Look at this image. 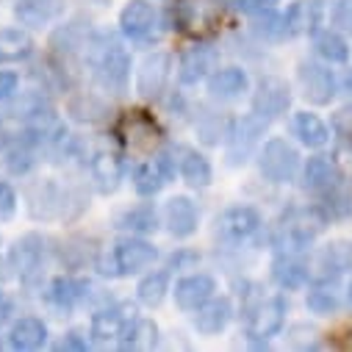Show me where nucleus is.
Returning <instances> with one entry per match:
<instances>
[{
	"mask_svg": "<svg viewBox=\"0 0 352 352\" xmlns=\"http://www.w3.org/2000/svg\"><path fill=\"white\" fill-rule=\"evenodd\" d=\"M9 263L23 280H31L34 275H39L45 267V239L36 233L20 236L9 250Z\"/></svg>",
	"mask_w": 352,
	"mask_h": 352,
	"instance_id": "9d476101",
	"label": "nucleus"
},
{
	"mask_svg": "<svg viewBox=\"0 0 352 352\" xmlns=\"http://www.w3.org/2000/svg\"><path fill=\"white\" fill-rule=\"evenodd\" d=\"M45 341H47V324L36 316H23L9 330V344L23 352L39 349V346H45Z\"/></svg>",
	"mask_w": 352,
	"mask_h": 352,
	"instance_id": "5701e85b",
	"label": "nucleus"
},
{
	"mask_svg": "<svg viewBox=\"0 0 352 352\" xmlns=\"http://www.w3.org/2000/svg\"><path fill=\"white\" fill-rule=\"evenodd\" d=\"M92 181L100 195H114L122 184V161L114 153H98L92 158Z\"/></svg>",
	"mask_w": 352,
	"mask_h": 352,
	"instance_id": "b1692460",
	"label": "nucleus"
},
{
	"mask_svg": "<svg viewBox=\"0 0 352 352\" xmlns=\"http://www.w3.org/2000/svg\"><path fill=\"white\" fill-rule=\"evenodd\" d=\"M272 280L286 292H300L311 280V267L297 252H280L272 261Z\"/></svg>",
	"mask_w": 352,
	"mask_h": 352,
	"instance_id": "4468645a",
	"label": "nucleus"
},
{
	"mask_svg": "<svg viewBox=\"0 0 352 352\" xmlns=\"http://www.w3.org/2000/svg\"><path fill=\"white\" fill-rule=\"evenodd\" d=\"M166 292H169V275H166V272H150V275H144V278L139 280V286H136V297H139V302L147 305V308L161 305L164 297H166Z\"/></svg>",
	"mask_w": 352,
	"mask_h": 352,
	"instance_id": "c9c22d12",
	"label": "nucleus"
},
{
	"mask_svg": "<svg viewBox=\"0 0 352 352\" xmlns=\"http://www.w3.org/2000/svg\"><path fill=\"white\" fill-rule=\"evenodd\" d=\"M258 169L272 184H292L300 172V153L286 139H270L258 153Z\"/></svg>",
	"mask_w": 352,
	"mask_h": 352,
	"instance_id": "7ed1b4c3",
	"label": "nucleus"
},
{
	"mask_svg": "<svg viewBox=\"0 0 352 352\" xmlns=\"http://www.w3.org/2000/svg\"><path fill=\"white\" fill-rule=\"evenodd\" d=\"M3 153H6V169L12 175H28L36 164V150L25 142H17L14 147H6Z\"/></svg>",
	"mask_w": 352,
	"mask_h": 352,
	"instance_id": "e433bc0d",
	"label": "nucleus"
},
{
	"mask_svg": "<svg viewBox=\"0 0 352 352\" xmlns=\"http://www.w3.org/2000/svg\"><path fill=\"white\" fill-rule=\"evenodd\" d=\"M286 300L283 297H270L255 305V311L250 314V322H247V333L250 338L255 341H267L272 336H278L286 324Z\"/></svg>",
	"mask_w": 352,
	"mask_h": 352,
	"instance_id": "1a4fd4ad",
	"label": "nucleus"
},
{
	"mask_svg": "<svg viewBox=\"0 0 352 352\" xmlns=\"http://www.w3.org/2000/svg\"><path fill=\"white\" fill-rule=\"evenodd\" d=\"M305 305H308V311L316 314V316H330V314H336V311L341 308V297H338L336 286H333L327 278H322L314 289H308Z\"/></svg>",
	"mask_w": 352,
	"mask_h": 352,
	"instance_id": "7c9ffc66",
	"label": "nucleus"
},
{
	"mask_svg": "<svg viewBox=\"0 0 352 352\" xmlns=\"http://www.w3.org/2000/svg\"><path fill=\"white\" fill-rule=\"evenodd\" d=\"M9 275H12V263H9V258L0 255V280H6Z\"/></svg>",
	"mask_w": 352,
	"mask_h": 352,
	"instance_id": "a18cd8bd",
	"label": "nucleus"
},
{
	"mask_svg": "<svg viewBox=\"0 0 352 352\" xmlns=\"http://www.w3.org/2000/svg\"><path fill=\"white\" fill-rule=\"evenodd\" d=\"M161 217H164L166 230H169L175 239H189V236L197 230V222H200L197 206H195L189 197H184V195L166 200Z\"/></svg>",
	"mask_w": 352,
	"mask_h": 352,
	"instance_id": "9b49d317",
	"label": "nucleus"
},
{
	"mask_svg": "<svg viewBox=\"0 0 352 352\" xmlns=\"http://www.w3.org/2000/svg\"><path fill=\"white\" fill-rule=\"evenodd\" d=\"M34 53V39L25 28H0V64H17Z\"/></svg>",
	"mask_w": 352,
	"mask_h": 352,
	"instance_id": "393cba45",
	"label": "nucleus"
},
{
	"mask_svg": "<svg viewBox=\"0 0 352 352\" xmlns=\"http://www.w3.org/2000/svg\"><path fill=\"white\" fill-rule=\"evenodd\" d=\"M6 305H9V302H6V292L0 289V311H6Z\"/></svg>",
	"mask_w": 352,
	"mask_h": 352,
	"instance_id": "09e8293b",
	"label": "nucleus"
},
{
	"mask_svg": "<svg viewBox=\"0 0 352 352\" xmlns=\"http://www.w3.org/2000/svg\"><path fill=\"white\" fill-rule=\"evenodd\" d=\"M346 92L352 95V72H349V78H346Z\"/></svg>",
	"mask_w": 352,
	"mask_h": 352,
	"instance_id": "3c124183",
	"label": "nucleus"
},
{
	"mask_svg": "<svg viewBox=\"0 0 352 352\" xmlns=\"http://www.w3.org/2000/svg\"><path fill=\"white\" fill-rule=\"evenodd\" d=\"M169 69H172V58L166 53H150L136 72V92L144 98H155L161 95V89L169 80Z\"/></svg>",
	"mask_w": 352,
	"mask_h": 352,
	"instance_id": "f8f14e48",
	"label": "nucleus"
},
{
	"mask_svg": "<svg viewBox=\"0 0 352 352\" xmlns=\"http://www.w3.org/2000/svg\"><path fill=\"white\" fill-rule=\"evenodd\" d=\"M17 214V192L0 181V222H6Z\"/></svg>",
	"mask_w": 352,
	"mask_h": 352,
	"instance_id": "a19ab883",
	"label": "nucleus"
},
{
	"mask_svg": "<svg viewBox=\"0 0 352 352\" xmlns=\"http://www.w3.org/2000/svg\"><path fill=\"white\" fill-rule=\"evenodd\" d=\"M338 181H341V172H338V164L333 158L314 155L305 161V166H302V186L305 189L327 195V192L338 189Z\"/></svg>",
	"mask_w": 352,
	"mask_h": 352,
	"instance_id": "f3484780",
	"label": "nucleus"
},
{
	"mask_svg": "<svg viewBox=\"0 0 352 352\" xmlns=\"http://www.w3.org/2000/svg\"><path fill=\"white\" fill-rule=\"evenodd\" d=\"M214 64H217V53L214 50H208V47H192L178 61V78L186 86H197L200 80H206L211 75Z\"/></svg>",
	"mask_w": 352,
	"mask_h": 352,
	"instance_id": "412c9836",
	"label": "nucleus"
},
{
	"mask_svg": "<svg viewBox=\"0 0 352 352\" xmlns=\"http://www.w3.org/2000/svg\"><path fill=\"white\" fill-rule=\"evenodd\" d=\"M222 9H241V0H217Z\"/></svg>",
	"mask_w": 352,
	"mask_h": 352,
	"instance_id": "de8ad7c7",
	"label": "nucleus"
},
{
	"mask_svg": "<svg viewBox=\"0 0 352 352\" xmlns=\"http://www.w3.org/2000/svg\"><path fill=\"white\" fill-rule=\"evenodd\" d=\"M252 31H255L258 36H263V39H283V36H289L286 20H283V14H278L275 9H272V12H263V14H255Z\"/></svg>",
	"mask_w": 352,
	"mask_h": 352,
	"instance_id": "4c0bfd02",
	"label": "nucleus"
},
{
	"mask_svg": "<svg viewBox=\"0 0 352 352\" xmlns=\"http://www.w3.org/2000/svg\"><path fill=\"white\" fill-rule=\"evenodd\" d=\"M131 181H133L136 195H142V197H153V195H158V192L164 189V184H166L164 172H161V166H158L155 161H144V164H139V166L133 169V175H131Z\"/></svg>",
	"mask_w": 352,
	"mask_h": 352,
	"instance_id": "72a5a7b5",
	"label": "nucleus"
},
{
	"mask_svg": "<svg viewBox=\"0 0 352 352\" xmlns=\"http://www.w3.org/2000/svg\"><path fill=\"white\" fill-rule=\"evenodd\" d=\"M250 89V78L241 67H225L208 75V95L214 100H239Z\"/></svg>",
	"mask_w": 352,
	"mask_h": 352,
	"instance_id": "a211bd4d",
	"label": "nucleus"
},
{
	"mask_svg": "<svg viewBox=\"0 0 352 352\" xmlns=\"http://www.w3.org/2000/svg\"><path fill=\"white\" fill-rule=\"evenodd\" d=\"M324 230V217L319 208H292L283 214L278 228V247L283 252H302L314 244V239Z\"/></svg>",
	"mask_w": 352,
	"mask_h": 352,
	"instance_id": "f03ea898",
	"label": "nucleus"
},
{
	"mask_svg": "<svg viewBox=\"0 0 352 352\" xmlns=\"http://www.w3.org/2000/svg\"><path fill=\"white\" fill-rule=\"evenodd\" d=\"M6 147H9V131H6L3 120H0V153H3Z\"/></svg>",
	"mask_w": 352,
	"mask_h": 352,
	"instance_id": "49530a36",
	"label": "nucleus"
},
{
	"mask_svg": "<svg viewBox=\"0 0 352 352\" xmlns=\"http://www.w3.org/2000/svg\"><path fill=\"white\" fill-rule=\"evenodd\" d=\"M278 3H280V0H241V12H247V14L255 17V14L278 9Z\"/></svg>",
	"mask_w": 352,
	"mask_h": 352,
	"instance_id": "37998d69",
	"label": "nucleus"
},
{
	"mask_svg": "<svg viewBox=\"0 0 352 352\" xmlns=\"http://www.w3.org/2000/svg\"><path fill=\"white\" fill-rule=\"evenodd\" d=\"M263 128H267V120H261L258 114H247L233 125V131L228 133V150H225L230 166H241L250 161V155L255 153L263 136Z\"/></svg>",
	"mask_w": 352,
	"mask_h": 352,
	"instance_id": "39448f33",
	"label": "nucleus"
},
{
	"mask_svg": "<svg viewBox=\"0 0 352 352\" xmlns=\"http://www.w3.org/2000/svg\"><path fill=\"white\" fill-rule=\"evenodd\" d=\"M292 106V92H289V83L275 78V75H267L261 78L258 89L252 95V114H258L261 120H278L289 111Z\"/></svg>",
	"mask_w": 352,
	"mask_h": 352,
	"instance_id": "0eeeda50",
	"label": "nucleus"
},
{
	"mask_svg": "<svg viewBox=\"0 0 352 352\" xmlns=\"http://www.w3.org/2000/svg\"><path fill=\"white\" fill-rule=\"evenodd\" d=\"M181 178L195 186V189H206L214 178V169L208 164V158L197 150H184V158H181Z\"/></svg>",
	"mask_w": 352,
	"mask_h": 352,
	"instance_id": "cd10ccee",
	"label": "nucleus"
},
{
	"mask_svg": "<svg viewBox=\"0 0 352 352\" xmlns=\"http://www.w3.org/2000/svg\"><path fill=\"white\" fill-rule=\"evenodd\" d=\"M20 89V78L17 72H9V69H0V103H6L17 95Z\"/></svg>",
	"mask_w": 352,
	"mask_h": 352,
	"instance_id": "79ce46f5",
	"label": "nucleus"
},
{
	"mask_svg": "<svg viewBox=\"0 0 352 352\" xmlns=\"http://www.w3.org/2000/svg\"><path fill=\"white\" fill-rule=\"evenodd\" d=\"M6 114L14 120H23V122H31L42 114H50V106L42 98V92H23L20 98L14 95L12 100H6Z\"/></svg>",
	"mask_w": 352,
	"mask_h": 352,
	"instance_id": "c756f323",
	"label": "nucleus"
},
{
	"mask_svg": "<svg viewBox=\"0 0 352 352\" xmlns=\"http://www.w3.org/2000/svg\"><path fill=\"white\" fill-rule=\"evenodd\" d=\"M56 349H86V341H83L78 333H69V336H64V338L56 344Z\"/></svg>",
	"mask_w": 352,
	"mask_h": 352,
	"instance_id": "c03bdc74",
	"label": "nucleus"
},
{
	"mask_svg": "<svg viewBox=\"0 0 352 352\" xmlns=\"http://www.w3.org/2000/svg\"><path fill=\"white\" fill-rule=\"evenodd\" d=\"M214 294H217V280L211 275H203V272L186 275L175 283V302H178V308H184V311H197Z\"/></svg>",
	"mask_w": 352,
	"mask_h": 352,
	"instance_id": "ddd939ff",
	"label": "nucleus"
},
{
	"mask_svg": "<svg viewBox=\"0 0 352 352\" xmlns=\"http://www.w3.org/2000/svg\"><path fill=\"white\" fill-rule=\"evenodd\" d=\"M117 222H120L122 230H131V233H139V236L155 233L158 230V211L153 206H133V208L122 211Z\"/></svg>",
	"mask_w": 352,
	"mask_h": 352,
	"instance_id": "2f4dec72",
	"label": "nucleus"
},
{
	"mask_svg": "<svg viewBox=\"0 0 352 352\" xmlns=\"http://www.w3.org/2000/svg\"><path fill=\"white\" fill-rule=\"evenodd\" d=\"M86 56H89L92 67H95V78L103 89L109 92H122L131 78V56L128 50L120 45L117 36L111 34H98L86 42Z\"/></svg>",
	"mask_w": 352,
	"mask_h": 352,
	"instance_id": "f257e3e1",
	"label": "nucleus"
},
{
	"mask_svg": "<svg viewBox=\"0 0 352 352\" xmlns=\"http://www.w3.org/2000/svg\"><path fill=\"white\" fill-rule=\"evenodd\" d=\"M263 228L261 214L252 206H230L217 217V239L228 247H241L247 241H252Z\"/></svg>",
	"mask_w": 352,
	"mask_h": 352,
	"instance_id": "20e7f679",
	"label": "nucleus"
},
{
	"mask_svg": "<svg viewBox=\"0 0 352 352\" xmlns=\"http://www.w3.org/2000/svg\"><path fill=\"white\" fill-rule=\"evenodd\" d=\"M155 20H158L155 6L147 3V0H131V3L120 12V28H122V34L128 39H139V42L153 34Z\"/></svg>",
	"mask_w": 352,
	"mask_h": 352,
	"instance_id": "dca6fc26",
	"label": "nucleus"
},
{
	"mask_svg": "<svg viewBox=\"0 0 352 352\" xmlns=\"http://www.w3.org/2000/svg\"><path fill=\"white\" fill-rule=\"evenodd\" d=\"M53 47L56 50H64V53H69V50H78V47H86V34L78 28V23H69V25H61L56 34H53Z\"/></svg>",
	"mask_w": 352,
	"mask_h": 352,
	"instance_id": "58836bf2",
	"label": "nucleus"
},
{
	"mask_svg": "<svg viewBox=\"0 0 352 352\" xmlns=\"http://www.w3.org/2000/svg\"><path fill=\"white\" fill-rule=\"evenodd\" d=\"M319 263L324 270V278L330 272H333V278L341 272H352V241H336V244L324 247L319 255Z\"/></svg>",
	"mask_w": 352,
	"mask_h": 352,
	"instance_id": "f704fd0d",
	"label": "nucleus"
},
{
	"mask_svg": "<svg viewBox=\"0 0 352 352\" xmlns=\"http://www.w3.org/2000/svg\"><path fill=\"white\" fill-rule=\"evenodd\" d=\"M133 319V308L131 305H109V308H100L95 316H92V338L106 344V341H114L125 333V327L131 324Z\"/></svg>",
	"mask_w": 352,
	"mask_h": 352,
	"instance_id": "2eb2a0df",
	"label": "nucleus"
},
{
	"mask_svg": "<svg viewBox=\"0 0 352 352\" xmlns=\"http://www.w3.org/2000/svg\"><path fill=\"white\" fill-rule=\"evenodd\" d=\"M314 50H316V56H319L324 64H346V61H349V53H352L346 36H344L341 31H336V28L316 31V36H314Z\"/></svg>",
	"mask_w": 352,
	"mask_h": 352,
	"instance_id": "a878e982",
	"label": "nucleus"
},
{
	"mask_svg": "<svg viewBox=\"0 0 352 352\" xmlns=\"http://www.w3.org/2000/svg\"><path fill=\"white\" fill-rule=\"evenodd\" d=\"M294 136L311 147V150H319L330 142V128L324 125V120L319 114H311V111H300L294 114Z\"/></svg>",
	"mask_w": 352,
	"mask_h": 352,
	"instance_id": "bb28decb",
	"label": "nucleus"
},
{
	"mask_svg": "<svg viewBox=\"0 0 352 352\" xmlns=\"http://www.w3.org/2000/svg\"><path fill=\"white\" fill-rule=\"evenodd\" d=\"M64 12V0H17L14 17L25 28H45Z\"/></svg>",
	"mask_w": 352,
	"mask_h": 352,
	"instance_id": "6ab92c4d",
	"label": "nucleus"
},
{
	"mask_svg": "<svg viewBox=\"0 0 352 352\" xmlns=\"http://www.w3.org/2000/svg\"><path fill=\"white\" fill-rule=\"evenodd\" d=\"M230 319H233V302L228 297H211L206 305L197 308L195 327L203 336H217L230 324Z\"/></svg>",
	"mask_w": 352,
	"mask_h": 352,
	"instance_id": "aec40b11",
	"label": "nucleus"
},
{
	"mask_svg": "<svg viewBox=\"0 0 352 352\" xmlns=\"http://www.w3.org/2000/svg\"><path fill=\"white\" fill-rule=\"evenodd\" d=\"M300 86H302V98L311 106H327L338 95V80L330 64H316V61L300 64Z\"/></svg>",
	"mask_w": 352,
	"mask_h": 352,
	"instance_id": "423d86ee",
	"label": "nucleus"
},
{
	"mask_svg": "<svg viewBox=\"0 0 352 352\" xmlns=\"http://www.w3.org/2000/svg\"><path fill=\"white\" fill-rule=\"evenodd\" d=\"M330 23L341 34H352V0H336L330 9Z\"/></svg>",
	"mask_w": 352,
	"mask_h": 352,
	"instance_id": "ea45409f",
	"label": "nucleus"
},
{
	"mask_svg": "<svg viewBox=\"0 0 352 352\" xmlns=\"http://www.w3.org/2000/svg\"><path fill=\"white\" fill-rule=\"evenodd\" d=\"M346 305H349V308H352V280H349V283H346Z\"/></svg>",
	"mask_w": 352,
	"mask_h": 352,
	"instance_id": "8fccbe9b",
	"label": "nucleus"
},
{
	"mask_svg": "<svg viewBox=\"0 0 352 352\" xmlns=\"http://www.w3.org/2000/svg\"><path fill=\"white\" fill-rule=\"evenodd\" d=\"M120 338H122V349H153L158 344V324L153 319L133 316Z\"/></svg>",
	"mask_w": 352,
	"mask_h": 352,
	"instance_id": "c85d7f7f",
	"label": "nucleus"
},
{
	"mask_svg": "<svg viewBox=\"0 0 352 352\" xmlns=\"http://www.w3.org/2000/svg\"><path fill=\"white\" fill-rule=\"evenodd\" d=\"M158 258V250L139 239V236H128V239H120L114 244V252H111V261H114V275H136L147 267H153V261Z\"/></svg>",
	"mask_w": 352,
	"mask_h": 352,
	"instance_id": "6e6552de",
	"label": "nucleus"
},
{
	"mask_svg": "<svg viewBox=\"0 0 352 352\" xmlns=\"http://www.w3.org/2000/svg\"><path fill=\"white\" fill-rule=\"evenodd\" d=\"M286 20V31L289 36H302V34H316L319 23H322V6L316 0H297L289 6V12L283 14Z\"/></svg>",
	"mask_w": 352,
	"mask_h": 352,
	"instance_id": "4be33fe9",
	"label": "nucleus"
},
{
	"mask_svg": "<svg viewBox=\"0 0 352 352\" xmlns=\"http://www.w3.org/2000/svg\"><path fill=\"white\" fill-rule=\"evenodd\" d=\"M86 286L83 283H78V280H69V278H56L53 283H50V289H47V300L58 308V311H72L83 297H86V292H83Z\"/></svg>",
	"mask_w": 352,
	"mask_h": 352,
	"instance_id": "473e14b6",
	"label": "nucleus"
}]
</instances>
